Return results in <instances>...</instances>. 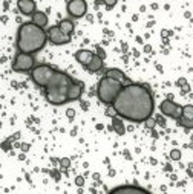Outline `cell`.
<instances>
[{
	"mask_svg": "<svg viewBox=\"0 0 193 194\" xmlns=\"http://www.w3.org/2000/svg\"><path fill=\"white\" fill-rule=\"evenodd\" d=\"M97 55L100 57V58H103L104 60V57H106V53H104V51L101 49V48H97Z\"/></svg>",
	"mask_w": 193,
	"mask_h": 194,
	"instance_id": "obj_26",
	"label": "cell"
},
{
	"mask_svg": "<svg viewBox=\"0 0 193 194\" xmlns=\"http://www.w3.org/2000/svg\"><path fill=\"white\" fill-rule=\"evenodd\" d=\"M48 38H49V41H51L52 44H57V46H60V44H68L70 41V35L65 34L58 26L49 28V31H48Z\"/></svg>",
	"mask_w": 193,
	"mask_h": 194,
	"instance_id": "obj_9",
	"label": "cell"
},
{
	"mask_svg": "<svg viewBox=\"0 0 193 194\" xmlns=\"http://www.w3.org/2000/svg\"><path fill=\"white\" fill-rule=\"evenodd\" d=\"M190 90V87L187 86V84H184V87H182V92H189Z\"/></svg>",
	"mask_w": 193,
	"mask_h": 194,
	"instance_id": "obj_32",
	"label": "cell"
},
{
	"mask_svg": "<svg viewBox=\"0 0 193 194\" xmlns=\"http://www.w3.org/2000/svg\"><path fill=\"white\" fill-rule=\"evenodd\" d=\"M106 76H110V78H113V80H117V81H120V83H126V81H129L127 76H126L120 69H107Z\"/></svg>",
	"mask_w": 193,
	"mask_h": 194,
	"instance_id": "obj_17",
	"label": "cell"
},
{
	"mask_svg": "<svg viewBox=\"0 0 193 194\" xmlns=\"http://www.w3.org/2000/svg\"><path fill=\"white\" fill-rule=\"evenodd\" d=\"M106 115L110 116V118H113V116H117V112H115L113 107H107V109H106Z\"/></svg>",
	"mask_w": 193,
	"mask_h": 194,
	"instance_id": "obj_24",
	"label": "cell"
},
{
	"mask_svg": "<svg viewBox=\"0 0 193 194\" xmlns=\"http://www.w3.org/2000/svg\"><path fill=\"white\" fill-rule=\"evenodd\" d=\"M112 127L117 132V135H120V136H123L126 133V127H124L123 121H121V116H113L112 118Z\"/></svg>",
	"mask_w": 193,
	"mask_h": 194,
	"instance_id": "obj_18",
	"label": "cell"
},
{
	"mask_svg": "<svg viewBox=\"0 0 193 194\" xmlns=\"http://www.w3.org/2000/svg\"><path fill=\"white\" fill-rule=\"evenodd\" d=\"M18 11L25 16H32L35 12V2L34 0H17Z\"/></svg>",
	"mask_w": 193,
	"mask_h": 194,
	"instance_id": "obj_12",
	"label": "cell"
},
{
	"mask_svg": "<svg viewBox=\"0 0 193 194\" xmlns=\"http://www.w3.org/2000/svg\"><path fill=\"white\" fill-rule=\"evenodd\" d=\"M9 142H11V141L3 142V144H2V148H3V150H9Z\"/></svg>",
	"mask_w": 193,
	"mask_h": 194,
	"instance_id": "obj_30",
	"label": "cell"
},
{
	"mask_svg": "<svg viewBox=\"0 0 193 194\" xmlns=\"http://www.w3.org/2000/svg\"><path fill=\"white\" fill-rule=\"evenodd\" d=\"M66 115H68V118H74V116H75V112H74L72 109H69V110L66 112Z\"/></svg>",
	"mask_w": 193,
	"mask_h": 194,
	"instance_id": "obj_29",
	"label": "cell"
},
{
	"mask_svg": "<svg viewBox=\"0 0 193 194\" xmlns=\"http://www.w3.org/2000/svg\"><path fill=\"white\" fill-rule=\"evenodd\" d=\"M186 83H187V81H186V78H181V80H178V86H181V87H182Z\"/></svg>",
	"mask_w": 193,
	"mask_h": 194,
	"instance_id": "obj_31",
	"label": "cell"
},
{
	"mask_svg": "<svg viewBox=\"0 0 193 194\" xmlns=\"http://www.w3.org/2000/svg\"><path fill=\"white\" fill-rule=\"evenodd\" d=\"M161 35H162V37H169V35H172V32H170V31H167V29H162V31H161Z\"/></svg>",
	"mask_w": 193,
	"mask_h": 194,
	"instance_id": "obj_28",
	"label": "cell"
},
{
	"mask_svg": "<svg viewBox=\"0 0 193 194\" xmlns=\"http://www.w3.org/2000/svg\"><path fill=\"white\" fill-rule=\"evenodd\" d=\"M159 110H161L162 115H166V116H169V118H172V119H179V116H181V113H182V107L178 106L176 103H173L170 98L164 99V101L159 104Z\"/></svg>",
	"mask_w": 193,
	"mask_h": 194,
	"instance_id": "obj_7",
	"label": "cell"
},
{
	"mask_svg": "<svg viewBox=\"0 0 193 194\" xmlns=\"http://www.w3.org/2000/svg\"><path fill=\"white\" fill-rule=\"evenodd\" d=\"M121 89H123V83H120L110 76H104L98 83V98L103 104L112 106L113 99L117 98V95L120 93Z\"/></svg>",
	"mask_w": 193,
	"mask_h": 194,
	"instance_id": "obj_4",
	"label": "cell"
},
{
	"mask_svg": "<svg viewBox=\"0 0 193 194\" xmlns=\"http://www.w3.org/2000/svg\"><path fill=\"white\" fill-rule=\"evenodd\" d=\"M92 57H94V52H90V51H88V49H80L78 52L75 53V60H77L80 64H83L84 67L90 63Z\"/></svg>",
	"mask_w": 193,
	"mask_h": 194,
	"instance_id": "obj_14",
	"label": "cell"
},
{
	"mask_svg": "<svg viewBox=\"0 0 193 194\" xmlns=\"http://www.w3.org/2000/svg\"><path fill=\"white\" fill-rule=\"evenodd\" d=\"M58 28L65 32V34H68V35H70L72 32H74V23H72V20H61L60 21V25H58Z\"/></svg>",
	"mask_w": 193,
	"mask_h": 194,
	"instance_id": "obj_19",
	"label": "cell"
},
{
	"mask_svg": "<svg viewBox=\"0 0 193 194\" xmlns=\"http://www.w3.org/2000/svg\"><path fill=\"white\" fill-rule=\"evenodd\" d=\"M75 185H77V187H83V185H84V177L83 176L75 177Z\"/></svg>",
	"mask_w": 193,
	"mask_h": 194,
	"instance_id": "obj_25",
	"label": "cell"
},
{
	"mask_svg": "<svg viewBox=\"0 0 193 194\" xmlns=\"http://www.w3.org/2000/svg\"><path fill=\"white\" fill-rule=\"evenodd\" d=\"M101 67H103V58H100L97 53H94V57H92L90 63L86 66V69H88L89 72H92V73H95V72L100 71Z\"/></svg>",
	"mask_w": 193,
	"mask_h": 194,
	"instance_id": "obj_15",
	"label": "cell"
},
{
	"mask_svg": "<svg viewBox=\"0 0 193 194\" xmlns=\"http://www.w3.org/2000/svg\"><path fill=\"white\" fill-rule=\"evenodd\" d=\"M48 41V34L43 31V28L37 26L35 23H23L20 25L17 32V48L20 52L35 53L45 48Z\"/></svg>",
	"mask_w": 193,
	"mask_h": 194,
	"instance_id": "obj_2",
	"label": "cell"
},
{
	"mask_svg": "<svg viewBox=\"0 0 193 194\" xmlns=\"http://www.w3.org/2000/svg\"><path fill=\"white\" fill-rule=\"evenodd\" d=\"M178 125H182L186 128H193V106L192 104H187V106L182 107V113L179 116Z\"/></svg>",
	"mask_w": 193,
	"mask_h": 194,
	"instance_id": "obj_10",
	"label": "cell"
},
{
	"mask_svg": "<svg viewBox=\"0 0 193 194\" xmlns=\"http://www.w3.org/2000/svg\"><path fill=\"white\" fill-rule=\"evenodd\" d=\"M112 107L117 115L123 119L132 122H144L153 113V96L150 90L137 83H130L123 86L117 98L113 99Z\"/></svg>",
	"mask_w": 193,
	"mask_h": 194,
	"instance_id": "obj_1",
	"label": "cell"
},
{
	"mask_svg": "<svg viewBox=\"0 0 193 194\" xmlns=\"http://www.w3.org/2000/svg\"><path fill=\"white\" fill-rule=\"evenodd\" d=\"M34 67V57L32 53H25L20 52L17 53L14 63H12V69L16 72H26V71H32Z\"/></svg>",
	"mask_w": 193,
	"mask_h": 194,
	"instance_id": "obj_6",
	"label": "cell"
},
{
	"mask_svg": "<svg viewBox=\"0 0 193 194\" xmlns=\"http://www.w3.org/2000/svg\"><path fill=\"white\" fill-rule=\"evenodd\" d=\"M55 69H52L51 66H46V64H41V66H37L32 67L31 71V78L37 86L40 87H45L48 84V81L51 80V76L54 75Z\"/></svg>",
	"mask_w": 193,
	"mask_h": 194,
	"instance_id": "obj_5",
	"label": "cell"
},
{
	"mask_svg": "<svg viewBox=\"0 0 193 194\" xmlns=\"http://www.w3.org/2000/svg\"><path fill=\"white\" fill-rule=\"evenodd\" d=\"M60 167H63V168H69L70 167V159L69 158L60 159Z\"/></svg>",
	"mask_w": 193,
	"mask_h": 194,
	"instance_id": "obj_21",
	"label": "cell"
},
{
	"mask_svg": "<svg viewBox=\"0 0 193 194\" xmlns=\"http://www.w3.org/2000/svg\"><path fill=\"white\" fill-rule=\"evenodd\" d=\"M29 147H31V145H29V144H26V142L20 145V148H22V151H23V153H26V151L29 150Z\"/></svg>",
	"mask_w": 193,
	"mask_h": 194,
	"instance_id": "obj_27",
	"label": "cell"
},
{
	"mask_svg": "<svg viewBox=\"0 0 193 194\" xmlns=\"http://www.w3.org/2000/svg\"><path fill=\"white\" fill-rule=\"evenodd\" d=\"M74 83V80L69 75L60 71H55L48 84L45 86V95L49 104L52 106H61L69 103L68 99V89Z\"/></svg>",
	"mask_w": 193,
	"mask_h": 194,
	"instance_id": "obj_3",
	"label": "cell"
},
{
	"mask_svg": "<svg viewBox=\"0 0 193 194\" xmlns=\"http://www.w3.org/2000/svg\"><path fill=\"white\" fill-rule=\"evenodd\" d=\"M103 3L106 5L107 9H110V8H113V6L117 5V0H103Z\"/></svg>",
	"mask_w": 193,
	"mask_h": 194,
	"instance_id": "obj_23",
	"label": "cell"
},
{
	"mask_svg": "<svg viewBox=\"0 0 193 194\" xmlns=\"http://www.w3.org/2000/svg\"><path fill=\"white\" fill-rule=\"evenodd\" d=\"M147 194L149 191L141 188V187H132V185H124V187H117L110 190V194Z\"/></svg>",
	"mask_w": 193,
	"mask_h": 194,
	"instance_id": "obj_11",
	"label": "cell"
},
{
	"mask_svg": "<svg viewBox=\"0 0 193 194\" xmlns=\"http://www.w3.org/2000/svg\"><path fill=\"white\" fill-rule=\"evenodd\" d=\"M170 159H172V160H179V159H181V150H178V148L172 150V151H170Z\"/></svg>",
	"mask_w": 193,
	"mask_h": 194,
	"instance_id": "obj_20",
	"label": "cell"
},
{
	"mask_svg": "<svg viewBox=\"0 0 193 194\" xmlns=\"http://www.w3.org/2000/svg\"><path fill=\"white\" fill-rule=\"evenodd\" d=\"M144 122H146V127H149V128H153V127L157 125V119H153V118H147Z\"/></svg>",
	"mask_w": 193,
	"mask_h": 194,
	"instance_id": "obj_22",
	"label": "cell"
},
{
	"mask_svg": "<svg viewBox=\"0 0 193 194\" xmlns=\"http://www.w3.org/2000/svg\"><path fill=\"white\" fill-rule=\"evenodd\" d=\"M32 23H35L40 28H45L48 25V16L45 12H41V11H35L32 14Z\"/></svg>",
	"mask_w": 193,
	"mask_h": 194,
	"instance_id": "obj_16",
	"label": "cell"
},
{
	"mask_svg": "<svg viewBox=\"0 0 193 194\" xmlns=\"http://www.w3.org/2000/svg\"><path fill=\"white\" fill-rule=\"evenodd\" d=\"M81 93H83V86L80 83L74 81L69 86V89H68V99L69 101H77V99H80Z\"/></svg>",
	"mask_w": 193,
	"mask_h": 194,
	"instance_id": "obj_13",
	"label": "cell"
},
{
	"mask_svg": "<svg viewBox=\"0 0 193 194\" xmlns=\"http://www.w3.org/2000/svg\"><path fill=\"white\" fill-rule=\"evenodd\" d=\"M69 16L75 18H80L83 16H86L88 12V3L86 0H69L68 2V6H66Z\"/></svg>",
	"mask_w": 193,
	"mask_h": 194,
	"instance_id": "obj_8",
	"label": "cell"
}]
</instances>
